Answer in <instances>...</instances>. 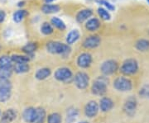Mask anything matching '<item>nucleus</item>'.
I'll return each instance as SVG.
<instances>
[{
    "instance_id": "nucleus-1",
    "label": "nucleus",
    "mask_w": 149,
    "mask_h": 123,
    "mask_svg": "<svg viewBox=\"0 0 149 123\" xmlns=\"http://www.w3.org/2000/svg\"><path fill=\"white\" fill-rule=\"evenodd\" d=\"M47 50L48 52L56 55H66L70 52V47L69 45L59 41H50L47 44Z\"/></svg>"
},
{
    "instance_id": "nucleus-2",
    "label": "nucleus",
    "mask_w": 149,
    "mask_h": 123,
    "mask_svg": "<svg viewBox=\"0 0 149 123\" xmlns=\"http://www.w3.org/2000/svg\"><path fill=\"white\" fill-rule=\"evenodd\" d=\"M139 70V64L134 59H128L123 63L120 71L124 75H133Z\"/></svg>"
},
{
    "instance_id": "nucleus-3",
    "label": "nucleus",
    "mask_w": 149,
    "mask_h": 123,
    "mask_svg": "<svg viewBox=\"0 0 149 123\" xmlns=\"http://www.w3.org/2000/svg\"><path fill=\"white\" fill-rule=\"evenodd\" d=\"M113 88L120 92L130 91L133 88L132 81L125 77H118L113 81Z\"/></svg>"
},
{
    "instance_id": "nucleus-4",
    "label": "nucleus",
    "mask_w": 149,
    "mask_h": 123,
    "mask_svg": "<svg viewBox=\"0 0 149 123\" xmlns=\"http://www.w3.org/2000/svg\"><path fill=\"white\" fill-rule=\"evenodd\" d=\"M92 93L97 96H103L107 92V83L104 78L96 79L91 87Z\"/></svg>"
},
{
    "instance_id": "nucleus-5",
    "label": "nucleus",
    "mask_w": 149,
    "mask_h": 123,
    "mask_svg": "<svg viewBox=\"0 0 149 123\" xmlns=\"http://www.w3.org/2000/svg\"><path fill=\"white\" fill-rule=\"evenodd\" d=\"M118 69V64L117 61L113 60V59H109L104 61L100 66V70L103 73V75H113Z\"/></svg>"
},
{
    "instance_id": "nucleus-6",
    "label": "nucleus",
    "mask_w": 149,
    "mask_h": 123,
    "mask_svg": "<svg viewBox=\"0 0 149 123\" xmlns=\"http://www.w3.org/2000/svg\"><path fill=\"white\" fill-rule=\"evenodd\" d=\"M74 84L79 88V89H85L90 82L89 75L85 72H78L74 78Z\"/></svg>"
},
{
    "instance_id": "nucleus-7",
    "label": "nucleus",
    "mask_w": 149,
    "mask_h": 123,
    "mask_svg": "<svg viewBox=\"0 0 149 123\" xmlns=\"http://www.w3.org/2000/svg\"><path fill=\"white\" fill-rule=\"evenodd\" d=\"M72 72L70 70L69 68H65V67H62L60 68L58 70H56L55 72V78L56 79L61 82H68V81L72 78Z\"/></svg>"
},
{
    "instance_id": "nucleus-8",
    "label": "nucleus",
    "mask_w": 149,
    "mask_h": 123,
    "mask_svg": "<svg viewBox=\"0 0 149 123\" xmlns=\"http://www.w3.org/2000/svg\"><path fill=\"white\" fill-rule=\"evenodd\" d=\"M100 107L95 101H90L85 107V114L87 117L93 118L99 113Z\"/></svg>"
},
{
    "instance_id": "nucleus-9",
    "label": "nucleus",
    "mask_w": 149,
    "mask_h": 123,
    "mask_svg": "<svg viewBox=\"0 0 149 123\" xmlns=\"http://www.w3.org/2000/svg\"><path fill=\"white\" fill-rule=\"evenodd\" d=\"M17 114L14 109H7L1 114L0 117V123H11L16 120Z\"/></svg>"
},
{
    "instance_id": "nucleus-10",
    "label": "nucleus",
    "mask_w": 149,
    "mask_h": 123,
    "mask_svg": "<svg viewBox=\"0 0 149 123\" xmlns=\"http://www.w3.org/2000/svg\"><path fill=\"white\" fill-rule=\"evenodd\" d=\"M137 106H138L137 99L134 97H129L124 102L123 110L128 115H133L137 109Z\"/></svg>"
},
{
    "instance_id": "nucleus-11",
    "label": "nucleus",
    "mask_w": 149,
    "mask_h": 123,
    "mask_svg": "<svg viewBox=\"0 0 149 123\" xmlns=\"http://www.w3.org/2000/svg\"><path fill=\"white\" fill-rule=\"evenodd\" d=\"M92 55L90 53H82L79 55L78 59H77V64L78 66L82 68V69H86L88 67L91 66L92 63Z\"/></svg>"
},
{
    "instance_id": "nucleus-12",
    "label": "nucleus",
    "mask_w": 149,
    "mask_h": 123,
    "mask_svg": "<svg viewBox=\"0 0 149 123\" xmlns=\"http://www.w3.org/2000/svg\"><path fill=\"white\" fill-rule=\"evenodd\" d=\"M100 38L98 36H91L87 37L83 42V46L86 49H94L100 45Z\"/></svg>"
},
{
    "instance_id": "nucleus-13",
    "label": "nucleus",
    "mask_w": 149,
    "mask_h": 123,
    "mask_svg": "<svg viewBox=\"0 0 149 123\" xmlns=\"http://www.w3.org/2000/svg\"><path fill=\"white\" fill-rule=\"evenodd\" d=\"M22 118L27 123H34L36 118V108L32 107H27L22 113Z\"/></svg>"
},
{
    "instance_id": "nucleus-14",
    "label": "nucleus",
    "mask_w": 149,
    "mask_h": 123,
    "mask_svg": "<svg viewBox=\"0 0 149 123\" xmlns=\"http://www.w3.org/2000/svg\"><path fill=\"white\" fill-rule=\"evenodd\" d=\"M113 106H114V103L113 102V100L108 97H104L101 98L100 101V104H99L100 109L104 113L109 112L110 110L113 109Z\"/></svg>"
},
{
    "instance_id": "nucleus-15",
    "label": "nucleus",
    "mask_w": 149,
    "mask_h": 123,
    "mask_svg": "<svg viewBox=\"0 0 149 123\" xmlns=\"http://www.w3.org/2000/svg\"><path fill=\"white\" fill-rule=\"evenodd\" d=\"M79 117V111L75 107H70L66 112L65 123H74Z\"/></svg>"
},
{
    "instance_id": "nucleus-16",
    "label": "nucleus",
    "mask_w": 149,
    "mask_h": 123,
    "mask_svg": "<svg viewBox=\"0 0 149 123\" xmlns=\"http://www.w3.org/2000/svg\"><path fill=\"white\" fill-rule=\"evenodd\" d=\"M93 14V12L91 9H83V10H80L77 15H76V21L80 23L84 22L86 20H88Z\"/></svg>"
},
{
    "instance_id": "nucleus-17",
    "label": "nucleus",
    "mask_w": 149,
    "mask_h": 123,
    "mask_svg": "<svg viewBox=\"0 0 149 123\" xmlns=\"http://www.w3.org/2000/svg\"><path fill=\"white\" fill-rule=\"evenodd\" d=\"M100 27V21L97 18H91L85 23V28L90 32H95Z\"/></svg>"
},
{
    "instance_id": "nucleus-18",
    "label": "nucleus",
    "mask_w": 149,
    "mask_h": 123,
    "mask_svg": "<svg viewBox=\"0 0 149 123\" xmlns=\"http://www.w3.org/2000/svg\"><path fill=\"white\" fill-rule=\"evenodd\" d=\"M51 74H52V71L49 68H42V69H39L36 72L35 77L38 80H44V79H47L51 75Z\"/></svg>"
},
{
    "instance_id": "nucleus-19",
    "label": "nucleus",
    "mask_w": 149,
    "mask_h": 123,
    "mask_svg": "<svg viewBox=\"0 0 149 123\" xmlns=\"http://www.w3.org/2000/svg\"><path fill=\"white\" fill-rule=\"evenodd\" d=\"M13 72H15L18 75H22V74H25L27 73L30 70V65L28 63H25V64H13Z\"/></svg>"
},
{
    "instance_id": "nucleus-20",
    "label": "nucleus",
    "mask_w": 149,
    "mask_h": 123,
    "mask_svg": "<svg viewBox=\"0 0 149 123\" xmlns=\"http://www.w3.org/2000/svg\"><path fill=\"white\" fill-rule=\"evenodd\" d=\"M47 113L44 108L37 107L36 108V118L34 123H44L47 119Z\"/></svg>"
},
{
    "instance_id": "nucleus-21",
    "label": "nucleus",
    "mask_w": 149,
    "mask_h": 123,
    "mask_svg": "<svg viewBox=\"0 0 149 123\" xmlns=\"http://www.w3.org/2000/svg\"><path fill=\"white\" fill-rule=\"evenodd\" d=\"M12 60L13 62V64H25V63H28L30 61V58L28 55H13L11 56Z\"/></svg>"
},
{
    "instance_id": "nucleus-22",
    "label": "nucleus",
    "mask_w": 149,
    "mask_h": 123,
    "mask_svg": "<svg viewBox=\"0 0 149 123\" xmlns=\"http://www.w3.org/2000/svg\"><path fill=\"white\" fill-rule=\"evenodd\" d=\"M61 9L60 6L57 4H44L42 7V11L46 14H51V13H55V12H58Z\"/></svg>"
},
{
    "instance_id": "nucleus-23",
    "label": "nucleus",
    "mask_w": 149,
    "mask_h": 123,
    "mask_svg": "<svg viewBox=\"0 0 149 123\" xmlns=\"http://www.w3.org/2000/svg\"><path fill=\"white\" fill-rule=\"evenodd\" d=\"M13 62L9 55H3L0 56V68H13Z\"/></svg>"
},
{
    "instance_id": "nucleus-24",
    "label": "nucleus",
    "mask_w": 149,
    "mask_h": 123,
    "mask_svg": "<svg viewBox=\"0 0 149 123\" xmlns=\"http://www.w3.org/2000/svg\"><path fill=\"white\" fill-rule=\"evenodd\" d=\"M80 38V32L78 30H72L68 33L66 37V43L67 45H71L76 42Z\"/></svg>"
},
{
    "instance_id": "nucleus-25",
    "label": "nucleus",
    "mask_w": 149,
    "mask_h": 123,
    "mask_svg": "<svg viewBox=\"0 0 149 123\" xmlns=\"http://www.w3.org/2000/svg\"><path fill=\"white\" fill-rule=\"evenodd\" d=\"M135 47L139 51H148L149 50V41L146 39H140L135 44Z\"/></svg>"
},
{
    "instance_id": "nucleus-26",
    "label": "nucleus",
    "mask_w": 149,
    "mask_h": 123,
    "mask_svg": "<svg viewBox=\"0 0 149 123\" xmlns=\"http://www.w3.org/2000/svg\"><path fill=\"white\" fill-rule=\"evenodd\" d=\"M37 49V43L34 42H29L26 44L22 48V50L27 55H31L32 54L34 53Z\"/></svg>"
},
{
    "instance_id": "nucleus-27",
    "label": "nucleus",
    "mask_w": 149,
    "mask_h": 123,
    "mask_svg": "<svg viewBox=\"0 0 149 123\" xmlns=\"http://www.w3.org/2000/svg\"><path fill=\"white\" fill-rule=\"evenodd\" d=\"M27 15V12L26 10H17L14 13H13V21L17 22V23H18V22H20L23 20V18L25 17Z\"/></svg>"
},
{
    "instance_id": "nucleus-28",
    "label": "nucleus",
    "mask_w": 149,
    "mask_h": 123,
    "mask_svg": "<svg viewBox=\"0 0 149 123\" xmlns=\"http://www.w3.org/2000/svg\"><path fill=\"white\" fill-rule=\"evenodd\" d=\"M51 22H52V24L53 25L54 27H56L57 29L61 30V31H64L65 27H66L64 21H62L61 19H60L59 17H52V20H51Z\"/></svg>"
},
{
    "instance_id": "nucleus-29",
    "label": "nucleus",
    "mask_w": 149,
    "mask_h": 123,
    "mask_svg": "<svg viewBox=\"0 0 149 123\" xmlns=\"http://www.w3.org/2000/svg\"><path fill=\"white\" fill-rule=\"evenodd\" d=\"M47 121V123H61L62 118L59 113H53L48 115Z\"/></svg>"
},
{
    "instance_id": "nucleus-30",
    "label": "nucleus",
    "mask_w": 149,
    "mask_h": 123,
    "mask_svg": "<svg viewBox=\"0 0 149 123\" xmlns=\"http://www.w3.org/2000/svg\"><path fill=\"white\" fill-rule=\"evenodd\" d=\"M13 73V68H0V79H9Z\"/></svg>"
},
{
    "instance_id": "nucleus-31",
    "label": "nucleus",
    "mask_w": 149,
    "mask_h": 123,
    "mask_svg": "<svg viewBox=\"0 0 149 123\" xmlns=\"http://www.w3.org/2000/svg\"><path fill=\"white\" fill-rule=\"evenodd\" d=\"M12 90L0 89V102H5L10 99Z\"/></svg>"
},
{
    "instance_id": "nucleus-32",
    "label": "nucleus",
    "mask_w": 149,
    "mask_h": 123,
    "mask_svg": "<svg viewBox=\"0 0 149 123\" xmlns=\"http://www.w3.org/2000/svg\"><path fill=\"white\" fill-rule=\"evenodd\" d=\"M13 85L9 79H0V89L12 90Z\"/></svg>"
},
{
    "instance_id": "nucleus-33",
    "label": "nucleus",
    "mask_w": 149,
    "mask_h": 123,
    "mask_svg": "<svg viewBox=\"0 0 149 123\" xmlns=\"http://www.w3.org/2000/svg\"><path fill=\"white\" fill-rule=\"evenodd\" d=\"M41 31L42 32L44 35H51L53 32V27L52 26V24L48 23V22H44L42 27H41Z\"/></svg>"
},
{
    "instance_id": "nucleus-34",
    "label": "nucleus",
    "mask_w": 149,
    "mask_h": 123,
    "mask_svg": "<svg viewBox=\"0 0 149 123\" xmlns=\"http://www.w3.org/2000/svg\"><path fill=\"white\" fill-rule=\"evenodd\" d=\"M98 13H99L100 17L104 21H109L111 18L109 12L104 8H98Z\"/></svg>"
},
{
    "instance_id": "nucleus-35",
    "label": "nucleus",
    "mask_w": 149,
    "mask_h": 123,
    "mask_svg": "<svg viewBox=\"0 0 149 123\" xmlns=\"http://www.w3.org/2000/svg\"><path fill=\"white\" fill-rule=\"evenodd\" d=\"M139 95L143 98H149V84H145L140 88Z\"/></svg>"
},
{
    "instance_id": "nucleus-36",
    "label": "nucleus",
    "mask_w": 149,
    "mask_h": 123,
    "mask_svg": "<svg viewBox=\"0 0 149 123\" xmlns=\"http://www.w3.org/2000/svg\"><path fill=\"white\" fill-rule=\"evenodd\" d=\"M99 3L100 4H102V5L104 6L109 11H113L115 9V7L111 3L107 1V0H99Z\"/></svg>"
},
{
    "instance_id": "nucleus-37",
    "label": "nucleus",
    "mask_w": 149,
    "mask_h": 123,
    "mask_svg": "<svg viewBox=\"0 0 149 123\" xmlns=\"http://www.w3.org/2000/svg\"><path fill=\"white\" fill-rule=\"evenodd\" d=\"M6 17V13L4 11L0 10V23L3 22V21L5 20Z\"/></svg>"
},
{
    "instance_id": "nucleus-38",
    "label": "nucleus",
    "mask_w": 149,
    "mask_h": 123,
    "mask_svg": "<svg viewBox=\"0 0 149 123\" xmlns=\"http://www.w3.org/2000/svg\"><path fill=\"white\" fill-rule=\"evenodd\" d=\"M24 3H25V2H23V1H22V2H19L17 6H18V7H22V6L24 5Z\"/></svg>"
},
{
    "instance_id": "nucleus-39",
    "label": "nucleus",
    "mask_w": 149,
    "mask_h": 123,
    "mask_svg": "<svg viewBox=\"0 0 149 123\" xmlns=\"http://www.w3.org/2000/svg\"><path fill=\"white\" fill-rule=\"evenodd\" d=\"M45 1H46V3H52V2H53L54 0H45Z\"/></svg>"
},
{
    "instance_id": "nucleus-40",
    "label": "nucleus",
    "mask_w": 149,
    "mask_h": 123,
    "mask_svg": "<svg viewBox=\"0 0 149 123\" xmlns=\"http://www.w3.org/2000/svg\"><path fill=\"white\" fill-rule=\"evenodd\" d=\"M79 123H90V122H85V121H84V122H80Z\"/></svg>"
},
{
    "instance_id": "nucleus-41",
    "label": "nucleus",
    "mask_w": 149,
    "mask_h": 123,
    "mask_svg": "<svg viewBox=\"0 0 149 123\" xmlns=\"http://www.w3.org/2000/svg\"><path fill=\"white\" fill-rule=\"evenodd\" d=\"M1 114H2V113H1V110H0V117H1Z\"/></svg>"
},
{
    "instance_id": "nucleus-42",
    "label": "nucleus",
    "mask_w": 149,
    "mask_h": 123,
    "mask_svg": "<svg viewBox=\"0 0 149 123\" xmlns=\"http://www.w3.org/2000/svg\"><path fill=\"white\" fill-rule=\"evenodd\" d=\"M148 3H149V0H148Z\"/></svg>"
}]
</instances>
